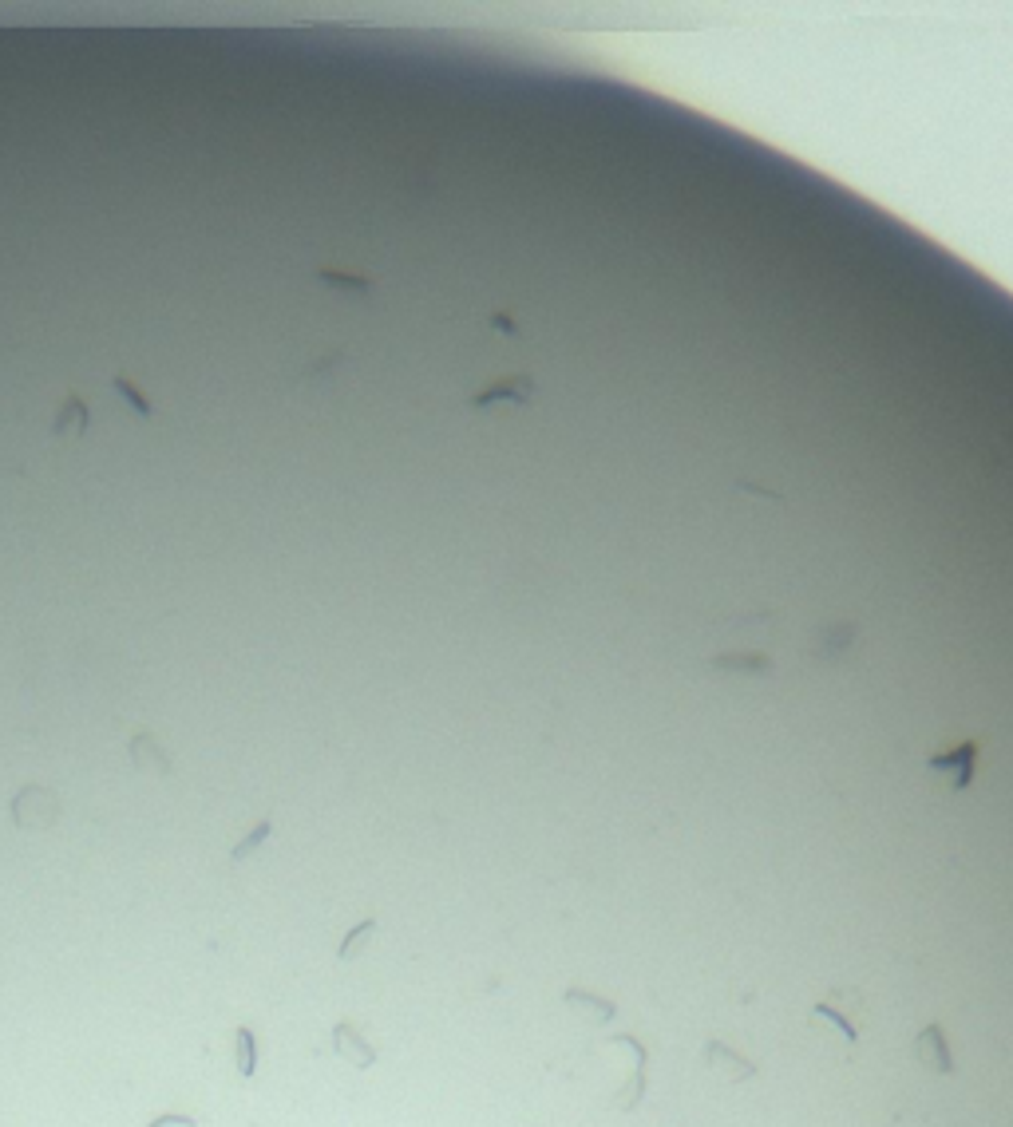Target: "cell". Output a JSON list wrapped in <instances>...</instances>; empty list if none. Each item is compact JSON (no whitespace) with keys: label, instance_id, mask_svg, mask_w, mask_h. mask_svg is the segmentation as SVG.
Returning a JSON list of instances; mask_svg holds the SVG:
<instances>
[{"label":"cell","instance_id":"cell-1","mask_svg":"<svg viewBox=\"0 0 1013 1127\" xmlns=\"http://www.w3.org/2000/svg\"><path fill=\"white\" fill-rule=\"evenodd\" d=\"M8 811H12V823H16L20 831H47V827H56L59 815H64V799L44 784H28L12 795Z\"/></svg>","mask_w":1013,"mask_h":1127},{"label":"cell","instance_id":"cell-2","mask_svg":"<svg viewBox=\"0 0 1013 1127\" xmlns=\"http://www.w3.org/2000/svg\"><path fill=\"white\" fill-rule=\"evenodd\" d=\"M812 1013L816 1016H824V1021H831L843 1033V1040L848 1045H860V1025L851 1021V1013L855 1016H863L867 1013V997L855 985H839V989H831L824 1001H816L812 1005Z\"/></svg>","mask_w":1013,"mask_h":1127},{"label":"cell","instance_id":"cell-3","mask_svg":"<svg viewBox=\"0 0 1013 1127\" xmlns=\"http://www.w3.org/2000/svg\"><path fill=\"white\" fill-rule=\"evenodd\" d=\"M978 752H982L978 740H962V744H955L950 752L931 755L926 767H931L934 775H943L950 784V791H966L974 784V764H978Z\"/></svg>","mask_w":1013,"mask_h":1127},{"label":"cell","instance_id":"cell-4","mask_svg":"<svg viewBox=\"0 0 1013 1127\" xmlns=\"http://www.w3.org/2000/svg\"><path fill=\"white\" fill-rule=\"evenodd\" d=\"M914 1060L934 1076H955L958 1064H955V1052H950L943 1021H931V1025L919 1028V1037H914Z\"/></svg>","mask_w":1013,"mask_h":1127},{"label":"cell","instance_id":"cell-5","mask_svg":"<svg viewBox=\"0 0 1013 1127\" xmlns=\"http://www.w3.org/2000/svg\"><path fill=\"white\" fill-rule=\"evenodd\" d=\"M614 1045H626L629 1052H634V1076H629V1088H622V1092L614 1096V1104L622 1108V1111H634L641 1100H646V1088H649V1052H646V1045L634 1037V1033H617L614 1037Z\"/></svg>","mask_w":1013,"mask_h":1127},{"label":"cell","instance_id":"cell-6","mask_svg":"<svg viewBox=\"0 0 1013 1127\" xmlns=\"http://www.w3.org/2000/svg\"><path fill=\"white\" fill-rule=\"evenodd\" d=\"M701 1060H705V1064H709V1069L717 1072V1076H724V1080H733V1084H736V1080H753V1076L760 1072V1064H756V1060H744L741 1052H733L729 1045H724V1040H709V1045L701 1048Z\"/></svg>","mask_w":1013,"mask_h":1127},{"label":"cell","instance_id":"cell-7","mask_svg":"<svg viewBox=\"0 0 1013 1127\" xmlns=\"http://www.w3.org/2000/svg\"><path fill=\"white\" fill-rule=\"evenodd\" d=\"M127 755H131V764L139 767V772H147V775H171V755H166V748L159 744V736L154 732H135L127 740Z\"/></svg>","mask_w":1013,"mask_h":1127},{"label":"cell","instance_id":"cell-8","mask_svg":"<svg viewBox=\"0 0 1013 1127\" xmlns=\"http://www.w3.org/2000/svg\"><path fill=\"white\" fill-rule=\"evenodd\" d=\"M91 427V407L83 395H64V404H59V412L52 419V439H79L83 431Z\"/></svg>","mask_w":1013,"mask_h":1127},{"label":"cell","instance_id":"cell-9","mask_svg":"<svg viewBox=\"0 0 1013 1127\" xmlns=\"http://www.w3.org/2000/svg\"><path fill=\"white\" fill-rule=\"evenodd\" d=\"M332 1048H337L353 1069H373L376 1064V1048L368 1045V1040L361 1037V1028L349 1025V1021H341L337 1028H332Z\"/></svg>","mask_w":1013,"mask_h":1127},{"label":"cell","instance_id":"cell-10","mask_svg":"<svg viewBox=\"0 0 1013 1127\" xmlns=\"http://www.w3.org/2000/svg\"><path fill=\"white\" fill-rule=\"evenodd\" d=\"M341 361H344V353H329V356H321V361H309V364H305L301 373H297V376H293L290 384H293L297 392L321 388V384H325V380H329L332 373H337V364H341Z\"/></svg>","mask_w":1013,"mask_h":1127},{"label":"cell","instance_id":"cell-11","mask_svg":"<svg viewBox=\"0 0 1013 1127\" xmlns=\"http://www.w3.org/2000/svg\"><path fill=\"white\" fill-rule=\"evenodd\" d=\"M234 1060H237V1076H242V1080H254V1072H258V1040H254V1028H246V1025L234 1028Z\"/></svg>","mask_w":1013,"mask_h":1127},{"label":"cell","instance_id":"cell-12","mask_svg":"<svg viewBox=\"0 0 1013 1127\" xmlns=\"http://www.w3.org/2000/svg\"><path fill=\"white\" fill-rule=\"evenodd\" d=\"M111 388L119 392V400H123V404H127V407H131V412H135L139 419H154V404L147 400V392H142L135 380L115 376V380H111Z\"/></svg>","mask_w":1013,"mask_h":1127},{"label":"cell","instance_id":"cell-13","mask_svg":"<svg viewBox=\"0 0 1013 1127\" xmlns=\"http://www.w3.org/2000/svg\"><path fill=\"white\" fill-rule=\"evenodd\" d=\"M563 1001H566V1005H582V1009H594V1021H598V1025L614 1021V1013H617V1005H614V1001L598 997V993H586V989H566V993H563Z\"/></svg>","mask_w":1013,"mask_h":1127},{"label":"cell","instance_id":"cell-14","mask_svg":"<svg viewBox=\"0 0 1013 1127\" xmlns=\"http://www.w3.org/2000/svg\"><path fill=\"white\" fill-rule=\"evenodd\" d=\"M373 933H376V918H364L356 930L344 933V942H341L337 957H341V962H353V957H361V953H364V945L373 942Z\"/></svg>","mask_w":1013,"mask_h":1127},{"label":"cell","instance_id":"cell-15","mask_svg":"<svg viewBox=\"0 0 1013 1127\" xmlns=\"http://www.w3.org/2000/svg\"><path fill=\"white\" fill-rule=\"evenodd\" d=\"M317 281L329 285V290H341V293H356V297L368 293L364 278H356V273H341V269H317Z\"/></svg>","mask_w":1013,"mask_h":1127},{"label":"cell","instance_id":"cell-16","mask_svg":"<svg viewBox=\"0 0 1013 1127\" xmlns=\"http://www.w3.org/2000/svg\"><path fill=\"white\" fill-rule=\"evenodd\" d=\"M269 835H273V819H269V815H266V819H261V823L254 827V831H249V835L242 838V843H237V847L230 850V862H246V858L254 855V850H258L261 843H266Z\"/></svg>","mask_w":1013,"mask_h":1127},{"label":"cell","instance_id":"cell-17","mask_svg":"<svg viewBox=\"0 0 1013 1127\" xmlns=\"http://www.w3.org/2000/svg\"><path fill=\"white\" fill-rule=\"evenodd\" d=\"M147 1127H198V1120L195 1116H178V1111H166V1116L151 1120Z\"/></svg>","mask_w":1013,"mask_h":1127}]
</instances>
